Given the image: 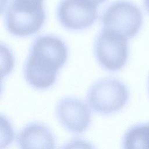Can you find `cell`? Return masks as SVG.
<instances>
[{
  "label": "cell",
  "mask_w": 149,
  "mask_h": 149,
  "mask_svg": "<svg viewBox=\"0 0 149 149\" xmlns=\"http://www.w3.org/2000/svg\"><path fill=\"white\" fill-rule=\"evenodd\" d=\"M68 56L67 46L60 38L53 35L38 36L33 41L24 64L25 80L36 89L49 88Z\"/></svg>",
  "instance_id": "cell-1"
},
{
  "label": "cell",
  "mask_w": 149,
  "mask_h": 149,
  "mask_svg": "<svg viewBox=\"0 0 149 149\" xmlns=\"http://www.w3.org/2000/svg\"><path fill=\"white\" fill-rule=\"evenodd\" d=\"M44 0H12L6 12L8 31L16 37H27L37 33L45 17Z\"/></svg>",
  "instance_id": "cell-2"
},
{
  "label": "cell",
  "mask_w": 149,
  "mask_h": 149,
  "mask_svg": "<svg viewBox=\"0 0 149 149\" xmlns=\"http://www.w3.org/2000/svg\"><path fill=\"white\" fill-rule=\"evenodd\" d=\"M129 97L127 87L120 80L105 77L96 81L89 88L87 101L95 112L108 115L121 110Z\"/></svg>",
  "instance_id": "cell-3"
},
{
  "label": "cell",
  "mask_w": 149,
  "mask_h": 149,
  "mask_svg": "<svg viewBox=\"0 0 149 149\" xmlns=\"http://www.w3.org/2000/svg\"><path fill=\"white\" fill-rule=\"evenodd\" d=\"M143 22V14L140 8L128 0L112 2L101 17L104 30L118 34L127 40L133 38L139 33Z\"/></svg>",
  "instance_id": "cell-4"
},
{
  "label": "cell",
  "mask_w": 149,
  "mask_h": 149,
  "mask_svg": "<svg viewBox=\"0 0 149 149\" xmlns=\"http://www.w3.org/2000/svg\"><path fill=\"white\" fill-rule=\"evenodd\" d=\"M94 54L103 69L110 72L118 71L125 65L128 59L127 39L103 29L95 40Z\"/></svg>",
  "instance_id": "cell-5"
},
{
  "label": "cell",
  "mask_w": 149,
  "mask_h": 149,
  "mask_svg": "<svg viewBox=\"0 0 149 149\" xmlns=\"http://www.w3.org/2000/svg\"><path fill=\"white\" fill-rule=\"evenodd\" d=\"M96 6L85 0H62L57 8V17L61 25L71 30L86 29L97 19Z\"/></svg>",
  "instance_id": "cell-6"
},
{
  "label": "cell",
  "mask_w": 149,
  "mask_h": 149,
  "mask_svg": "<svg viewBox=\"0 0 149 149\" xmlns=\"http://www.w3.org/2000/svg\"><path fill=\"white\" fill-rule=\"evenodd\" d=\"M56 115L61 124L73 133L85 131L91 122V112L88 106L75 97H65L56 107Z\"/></svg>",
  "instance_id": "cell-7"
},
{
  "label": "cell",
  "mask_w": 149,
  "mask_h": 149,
  "mask_svg": "<svg viewBox=\"0 0 149 149\" xmlns=\"http://www.w3.org/2000/svg\"><path fill=\"white\" fill-rule=\"evenodd\" d=\"M19 149H55V141L51 130L40 123H29L17 136Z\"/></svg>",
  "instance_id": "cell-8"
},
{
  "label": "cell",
  "mask_w": 149,
  "mask_h": 149,
  "mask_svg": "<svg viewBox=\"0 0 149 149\" xmlns=\"http://www.w3.org/2000/svg\"><path fill=\"white\" fill-rule=\"evenodd\" d=\"M122 149H149V122L129 127L123 137Z\"/></svg>",
  "instance_id": "cell-9"
},
{
  "label": "cell",
  "mask_w": 149,
  "mask_h": 149,
  "mask_svg": "<svg viewBox=\"0 0 149 149\" xmlns=\"http://www.w3.org/2000/svg\"><path fill=\"white\" fill-rule=\"evenodd\" d=\"M60 149H95V148L90 142L76 138L66 143Z\"/></svg>",
  "instance_id": "cell-10"
},
{
  "label": "cell",
  "mask_w": 149,
  "mask_h": 149,
  "mask_svg": "<svg viewBox=\"0 0 149 149\" xmlns=\"http://www.w3.org/2000/svg\"><path fill=\"white\" fill-rule=\"evenodd\" d=\"M93 5H94L95 6H97L98 5H100L101 3H103L106 0H85Z\"/></svg>",
  "instance_id": "cell-11"
},
{
  "label": "cell",
  "mask_w": 149,
  "mask_h": 149,
  "mask_svg": "<svg viewBox=\"0 0 149 149\" xmlns=\"http://www.w3.org/2000/svg\"><path fill=\"white\" fill-rule=\"evenodd\" d=\"M145 10L149 14V0H143Z\"/></svg>",
  "instance_id": "cell-12"
},
{
  "label": "cell",
  "mask_w": 149,
  "mask_h": 149,
  "mask_svg": "<svg viewBox=\"0 0 149 149\" xmlns=\"http://www.w3.org/2000/svg\"><path fill=\"white\" fill-rule=\"evenodd\" d=\"M147 90H148V93L149 95V74L148 76V79H147Z\"/></svg>",
  "instance_id": "cell-13"
}]
</instances>
